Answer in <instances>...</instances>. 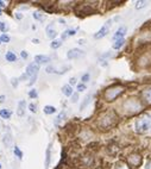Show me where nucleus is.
I'll return each instance as SVG.
<instances>
[{
    "instance_id": "nucleus-1",
    "label": "nucleus",
    "mask_w": 151,
    "mask_h": 169,
    "mask_svg": "<svg viewBox=\"0 0 151 169\" xmlns=\"http://www.w3.org/2000/svg\"><path fill=\"white\" fill-rule=\"evenodd\" d=\"M133 129L137 134H147L151 131V113H144L137 118Z\"/></svg>"
},
{
    "instance_id": "nucleus-2",
    "label": "nucleus",
    "mask_w": 151,
    "mask_h": 169,
    "mask_svg": "<svg viewBox=\"0 0 151 169\" xmlns=\"http://www.w3.org/2000/svg\"><path fill=\"white\" fill-rule=\"evenodd\" d=\"M38 70H40V64H37L36 62H33V63H30L29 66H28V68H26V71L22 75V78L19 79V80H26L28 78H30L31 79V81L29 82V85L31 86V85H33V82L36 81V78H37V74H38Z\"/></svg>"
},
{
    "instance_id": "nucleus-3",
    "label": "nucleus",
    "mask_w": 151,
    "mask_h": 169,
    "mask_svg": "<svg viewBox=\"0 0 151 169\" xmlns=\"http://www.w3.org/2000/svg\"><path fill=\"white\" fill-rule=\"evenodd\" d=\"M123 92H124V87H121V86L111 87L105 92V99L107 101H113L116 98H118Z\"/></svg>"
},
{
    "instance_id": "nucleus-4",
    "label": "nucleus",
    "mask_w": 151,
    "mask_h": 169,
    "mask_svg": "<svg viewBox=\"0 0 151 169\" xmlns=\"http://www.w3.org/2000/svg\"><path fill=\"white\" fill-rule=\"evenodd\" d=\"M111 25H112V21L109 19V21H107L106 23H105V25L94 35V38H97V40H100V38H102V37H105L107 33H108V31H109V29H111Z\"/></svg>"
},
{
    "instance_id": "nucleus-5",
    "label": "nucleus",
    "mask_w": 151,
    "mask_h": 169,
    "mask_svg": "<svg viewBox=\"0 0 151 169\" xmlns=\"http://www.w3.org/2000/svg\"><path fill=\"white\" fill-rule=\"evenodd\" d=\"M113 123H114V117H111L109 112L106 113L104 117H101V119H100V126H102L105 129L111 127L113 125Z\"/></svg>"
},
{
    "instance_id": "nucleus-6",
    "label": "nucleus",
    "mask_w": 151,
    "mask_h": 169,
    "mask_svg": "<svg viewBox=\"0 0 151 169\" xmlns=\"http://www.w3.org/2000/svg\"><path fill=\"white\" fill-rule=\"evenodd\" d=\"M85 55V52L80 49H71L67 52V57L69 60H75V59H79V57H82Z\"/></svg>"
},
{
    "instance_id": "nucleus-7",
    "label": "nucleus",
    "mask_w": 151,
    "mask_h": 169,
    "mask_svg": "<svg viewBox=\"0 0 151 169\" xmlns=\"http://www.w3.org/2000/svg\"><path fill=\"white\" fill-rule=\"evenodd\" d=\"M45 31H47V36L49 37V38H51V40H54L55 37L57 36V32H56V30H55L54 23H50V24H49V25L47 26Z\"/></svg>"
},
{
    "instance_id": "nucleus-8",
    "label": "nucleus",
    "mask_w": 151,
    "mask_h": 169,
    "mask_svg": "<svg viewBox=\"0 0 151 169\" xmlns=\"http://www.w3.org/2000/svg\"><path fill=\"white\" fill-rule=\"evenodd\" d=\"M143 95V100L147 104V105H151V88H146L143 91L142 93Z\"/></svg>"
},
{
    "instance_id": "nucleus-9",
    "label": "nucleus",
    "mask_w": 151,
    "mask_h": 169,
    "mask_svg": "<svg viewBox=\"0 0 151 169\" xmlns=\"http://www.w3.org/2000/svg\"><path fill=\"white\" fill-rule=\"evenodd\" d=\"M35 61L37 64H43V63H48L50 61L49 56H44V55H37L35 57Z\"/></svg>"
},
{
    "instance_id": "nucleus-10",
    "label": "nucleus",
    "mask_w": 151,
    "mask_h": 169,
    "mask_svg": "<svg viewBox=\"0 0 151 169\" xmlns=\"http://www.w3.org/2000/svg\"><path fill=\"white\" fill-rule=\"evenodd\" d=\"M125 33H126V28L125 26H121V28H119L118 30H117V32L114 33V36H113V40H120V38H123V37L125 36Z\"/></svg>"
},
{
    "instance_id": "nucleus-11",
    "label": "nucleus",
    "mask_w": 151,
    "mask_h": 169,
    "mask_svg": "<svg viewBox=\"0 0 151 169\" xmlns=\"http://www.w3.org/2000/svg\"><path fill=\"white\" fill-rule=\"evenodd\" d=\"M25 106H26L25 100H22V101H19V104H18L17 115L19 116V117H23V116H24V113H25Z\"/></svg>"
},
{
    "instance_id": "nucleus-12",
    "label": "nucleus",
    "mask_w": 151,
    "mask_h": 169,
    "mask_svg": "<svg viewBox=\"0 0 151 169\" xmlns=\"http://www.w3.org/2000/svg\"><path fill=\"white\" fill-rule=\"evenodd\" d=\"M62 93L66 95V97H70V95H73L74 93H73V87L70 86V85H66V86H63L62 87Z\"/></svg>"
},
{
    "instance_id": "nucleus-13",
    "label": "nucleus",
    "mask_w": 151,
    "mask_h": 169,
    "mask_svg": "<svg viewBox=\"0 0 151 169\" xmlns=\"http://www.w3.org/2000/svg\"><path fill=\"white\" fill-rule=\"evenodd\" d=\"M128 162L131 164H133V165H138L140 163V156H138V155H131L128 157Z\"/></svg>"
},
{
    "instance_id": "nucleus-14",
    "label": "nucleus",
    "mask_w": 151,
    "mask_h": 169,
    "mask_svg": "<svg viewBox=\"0 0 151 169\" xmlns=\"http://www.w3.org/2000/svg\"><path fill=\"white\" fill-rule=\"evenodd\" d=\"M11 115H12V112H11L10 110H6V108H4V110H1V111H0V117H1V118H4V119H8V118L11 117Z\"/></svg>"
},
{
    "instance_id": "nucleus-15",
    "label": "nucleus",
    "mask_w": 151,
    "mask_h": 169,
    "mask_svg": "<svg viewBox=\"0 0 151 169\" xmlns=\"http://www.w3.org/2000/svg\"><path fill=\"white\" fill-rule=\"evenodd\" d=\"M125 44V40L124 38H120V40H117L114 43H113V49H116V50H118V49H120L123 45Z\"/></svg>"
},
{
    "instance_id": "nucleus-16",
    "label": "nucleus",
    "mask_w": 151,
    "mask_h": 169,
    "mask_svg": "<svg viewBox=\"0 0 151 169\" xmlns=\"http://www.w3.org/2000/svg\"><path fill=\"white\" fill-rule=\"evenodd\" d=\"M50 156H51V144L48 146L47 149V158H45V169H48L49 164H50Z\"/></svg>"
},
{
    "instance_id": "nucleus-17",
    "label": "nucleus",
    "mask_w": 151,
    "mask_h": 169,
    "mask_svg": "<svg viewBox=\"0 0 151 169\" xmlns=\"http://www.w3.org/2000/svg\"><path fill=\"white\" fill-rule=\"evenodd\" d=\"M6 60L10 61V62H16L17 61V56L12 51H7L6 52Z\"/></svg>"
},
{
    "instance_id": "nucleus-18",
    "label": "nucleus",
    "mask_w": 151,
    "mask_h": 169,
    "mask_svg": "<svg viewBox=\"0 0 151 169\" xmlns=\"http://www.w3.org/2000/svg\"><path fill=\"white\" fill-rule=\"evenodd\" d=\"M75 33H76V29H69V30L64 31V33L62 35V40L67 38V37H69V36H74Z\"/></svg>"
},
{
    "instance_id": "nucleus-19",
    "label": "nucleus",
    "mask_w": 151,
    "mask_h": 169,
    "mask_svg": "<svg viewBox=\"0 0 151 169\" xmlns=\"http://www.w3.org/2000/svg\"><path fill=\"white\" fill-rule=\"evenodd\" d=\"M55 112H56V108H55L54 106L47 105V106L44 107V113H45V115H52V113H55Z\"/></svg>"
},
{
    "instance_id": "nucleus-20",
    "label": "nucleus",
    "mask_w": 151,
    "mask_h": 169,
    "mask_svg": "<svg viewBox=\"0 0 151 169\" xmlns=\"http://www.w3.org/2000/svg\"><path fill=\"white\" fill-rule=\"evenodd\" d=\"M90 98H92V95H90V94H88V95L85 98L83 103H82V104H81V106H80V110H81V111H82V110H85V108H86V106H87V105L90 103Z\"/></svg>"
},
{
    "instance_id": "nucleus-21",
    "label": "nucleus",
    "mask_w": 151,
    "mask_h": 169,
    "mask_svg": "<svg viewBox=\"0 0 151 169\" xmlns=\"http://www.w3.org/2000/svg\"><path fill=\"white\" fill-rule=\"evenodd\" d=\"M50 45H51L52 49H57V48H60V47L62 45V41H61V40H54Z\"/></svg>"
},
{
    "instance_id": "nucleus-22",
    "label": "nucleus",
    "mask_w": 151,
    "mask_h": 169,
    "mask_svg": "<svg viewBox=\"0 0 151 169\" xmlns=\"http://www.w3.org/2000/svg\"><path fill=\"white\" fill-rule=\"evenodd\" d=\"M13 151H14V155H16V156H17L18 158H19V160H22V158H23V153H22V150H20L19 148H18L17 145L14 146Z\"/></svg>"
},
{
    "instance_id": "nucleus-23",
    "label": "nucleus",
    "mask_w": 151,
    "mask_h": 169,
    "mask_svg": "<svg viewBox=\"0 0 151 169\" xmlns=\"http://www.w3.org/2000/svg\"><path fill=\"white\" fill-rule=\"evenodd\" d=\"M11 142H12V137H11V135H10V134L5 135V137H4V143L6 144V146H10V145H11Z\"/></svg>"
},
{
    "instance_id": "nucleus-24",
    "label": "nucleus",
    "mask_w": 151,
    "mask_h": 169,
    "mask_svg": "<svg viewBox=\"0 0 151 169\" xmlns=\"http://www.w3.org/2000/svg\"><path fill=\"white\" fill-rule=\"evenodd\" d=\"M146 1H136V5H135V7L137 8V10H139V8H142V7H145L146 6Z\"/></svg>"
},
{
    "instance_id": "nucleus-25",
    "label": "nucleus",
    "mask_w": 151,
    "mask_h": 169,
    "mask_svg": "<svg viewBox=\"0 0 151 169\" xmlns=\"http://www.w3.org/2000/svg\"><path fill=\"white\" fill-rule=\"evenodd\" d=\"M37 95H38V93H37V91H36V89H31V91L29 92V97H30V98H32V99H36V98H37Z\"/></svg>"
},
{
    "instance_id": "nucleus-26",
    "label": "nucleus",
    "mask_w": 151,
    "mask_h": 169,
    "mask_svg": "<svg viewBox=\"0 0 151 169\" xmlns=\"http://www.w3.org/2000/svg\"><path fill=\"white\" fill-rule=\"evenodd\" d=\"M64 116H66V113H64V112H61V113L59 115V117H57V119L55 120V124L57 125V124H59V123H60V122H61V120L64 118Z\"/></svg>"
},
{
    "instance_id": "nucleus-27",
    "label": "nucleus",
    "mask_w": 151,
    "mask_h": 169,
    "mask_svg": "<svg viewBox=\"0 0 151 169\" xmlns=\"http://www.w3.org/2000/svg\"><path fill=\"white\" fill-rule=\"evenodd\" d=\"M114 169H128V167H127L125 163H118V164L114 167Z\"/></svg>"
},
{
    "instance_id": "nucleus-28",
    "label": "nucleus",
    "mask_w": 151,
    "mask_h": 169,
    "mask_svg": "<svg viewBox=\"0 0 151 169\" xmlns=\"http://www.w3.org/2000/svg\"><path fill=\"white\" fill-rule=\"evenodd\" d=\"M1 42H4V43H8V42H10V37H8L6 33L1 35Z\"/></svg>"
},
{
    "instance_id": "nucleus-29",
    "label": "nucleus",
    "mask_w": 151,
    "mask_h": 169,
    "mask_svg": "<svg viewBox=\"0 0 151 169\" xmlns=\"http://www.w3.org/2000/svg\"><path fill=\"white\" fill-rule=\"evenodd\" d=\"M33 18H36V19H38V21H43L44 19V17L42 14H40L38 12H35L33 13Z\"/></svg>"
},
{
    "instance_id": "nucleus-30",
    "label": "nucleus",
    "mask_w": 151,
    "mask_h": 169,
    "mask_svg": "<svg viewBox=\"0 0 151 169\" xmlns=\"http://www.w3.org/2000/svg\"><path fill=\"white\" fill-rule=\"evenodd\" d=\"M89 79H90V75L87 73V74H85V75H82V82H88L89 81Z\"/></svg>"
},
{
    "instance_id": "nucleus-31",
    "label": "nucleus",
    "mask_w": 151,
    "mask_h": 169,
    "mask_svg": "<svg viewBox=\"0 0 151 169\" xmlns=\"http://www.w3.org/2000/svg\"><path fill=\"white\" fill-rule=\"evenodd\" d=\"M71 103H76L78 100H79V94H78V93H74V94L71 95Z\"/></svg>"
},
{
    "instance_id": "nucleus-32",
    "label": "nucleus",
    "mask_w": 151,
    "mask_h": 169,
    "mask_svg": "<svg viewBox=\"0 0 151 169\" xmlns=\"http://www.w3.org/2000/svg\"><path fill=\"white\" fill-rule=\"evenodd\" d=\"M86 89V85L85 83H79L78 85V92H83Z\"/></svg>"
},
{
    "instance_id": "nucleus-33",
    "label": "nucleus",
    "mask_w": 151,
    "mask_h": 169,
    "mask_svg": "<svg viewBox=\"0 0 151 169\" xmlns=\"http://www.w3.org/2000/svg\"><path fill=\"white\" fill-rule=\"evenodd\" d=\"M6 30H7V26L5 25V23L0 22V31H1V32H6Z\"/></svg>"
},
{
    "instance_id": "nucleus-34",
    "label": "nucleus",
    "mask_w": 151,
    "mask_h": 169,
    "mask_svg": "<svg viewBox=\"0 0 151 169\" xmlns=\"http://www.w3.org/2000/svg\"><path fill=\"white\" fill-rule=\"evenodd\" d=\"M29 108H30V111H31V112H37V106H36L33 103L29 105Z\"/></svg>"
},
{
    "instance_id": "nucleus-35",
    "label": "nucleus",
    "mask_w": 151,
    "mask_h": 169,
    "mask_svg": "<svg viewBox=\"0 0 151 169\" xmlns=\"http://www.w3.org/2000/svg\"><path fill=\"white\" fill-rule=\"evenodd\" d=\"M18 81H19V79H12V81H11V82H12V86H13V87H17V86H18Z\"/></svg>"
},
{
    "instance_id": "nucleus-36",
    "label": "nucleus",
    "mask_w": 151,
    "mask_h": 169,
    "mask_svg": "<svg viewBox=\"0 0 151 169\" xmlns=\"http://www.w3.org/2000/svg\"><path fill=\"white\" fill-rule=\"evenodd\" d=\"M20 55H22V57H23V59H28V56H29L28 52H26L25 50H23V51L20 52Z\"/></svg>"
},
{
    "instance_id": "nucleus-37",
    "label": "nucleus",
    "mask_w": 151,
    "mask_h": 169,
    "mask_svg": "<svg viewBox=\"0 0 151 169\" xmlns=\"http://www.w3.org/2000/svg\"><path fill=\"white\" fill-rule=\"evenodd\" d=\"M69 82H70V86H71V85H75V83H76V79H75V78H71V79L69 80Z\"/></svg>"
},
{
    "instance_id": "nucleus-38",
    "label": "nucleus",
    "mask_w": 151,
    "mask_h": 169,
    "mask_svg": "<svg viewBox=\"0 0 151 169\" xmlns=\"http://www.w3.org/2000/svg\"><path fill=\"white\" fill-rule=\"evenodd\" d=\"M5 99H6V97H5V95H0V103H4V101H5Z\"/></svg>"
},
{
    "instance_id": "nucleus-39",
    "label": "nucleus",
    "mask_w": 151,
    "mask_h": 169,
    "mask_svg": "<svg viewBox=\"0 0 151 169\" xmlns=\"http://www.w3.org/2000/svg\"><path fill=\"white\" fill-rule=\"evenodd\" d=\"M16 17L18 18V19H22V18H23V14H22V13H17Z\"/></svg>"
},
{
    "instance_id": "nucleus-40",
    "label": "nucleus",
    "mask_w": 151,
    "mask_h": 169,
    "mask_svg": "<svg viewBox=\"0 0 151 169\" xmlns=\"http://www.w3.org/2000/svg\"><path fill=\"white\" fill-rule=\"evenodd\" d=\"M5 6H6L5 1H3V0H0V7H5Z\"/></svg>"
},
{
    "instance_id": "nucleus-41",
    "label": "nucleus",
    "mask_w": 151,
    "mask_h": 169,
    "mask_svg": "<svg viewBox=\"0 0 151 169\" xmlns=\"http://www.w3.org/2000/svg\"><path fill=\"white\" fill-rule=\"evenodd\" d=\"M111 55H112L111 52H107V54H104V55H102V57H108V56H111Z\"/></svg>"
},
{
    "instance_id": "nucleus-42",
    "label": "nucleus",
    "mask_w": 151,
    "mask_h": 169,
    "mask_svg": "<svg viewBox=\"0 0 151 169\" xmlns=\"http://www.w3.org/2000/svg\"><path fill=\"white\" fill-rule=\"evenodd\" d=\"M32 42H33V43H36V44H38V43H40V41H38V40H32Z\"/></svg>"
},
{
    "instance_id": "nucleus-43",
    "label": "nucleus",
    "mask_w": 151,
    "mask_h": 169,
    "mask_svg": "<svg viewBox=\"0 0 151 169\" xmlns=\"http://www.w3.org/2000/svg\"><path fill=\"white\" fill-rule=\"evenodd\" d=\"M0 14H3V11H1V8H0Z\"/></svg>"
},
{
    "instance_id": "nucleus-44",
    "label": "nucleus",
    "mask_w": 151,
    "mask_h": 169,
    "mask_svg": "<svg viewBox=\"0 0 151 169\" xmlns=\"http://www.w3.org/2000/svg\"><path fill=\"white\" fill-rule=\"evenodd\" d=\"M0 43H3V42H1V36H0Z\"/></svg>"
},
{
    "instance_id": "nucleus-45",
    "label": "nucleus",
    "mask_w": 151,
    "mask_h": 169,
    "mask_svg": "<svg viewBox=\"0 0 151 169\" xmlns=\"http://www.w3.org/2000/svg\"><path fill=\"white\" fill-rule=\"evenodd\" d=\"M150 169H151V163H150Z\"/></svg>"
},
{
    "instance_id": "nucleus-46",
    "label": "nucleus",
    "mask_w": 151,
    "mask_h": 169,
    "mask_svg": "<svg viewBox=\"0 0 151 169\" xmlns=\"http://www.w3.org/2000/svg\"><path fill=\"white\" fill-rule=\"evenodd\" d=\"M0 168H1V165H0Z\"/></svg>"
}]
</instances>
